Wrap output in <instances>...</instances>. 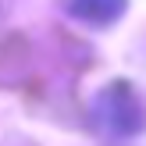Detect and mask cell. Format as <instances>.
<instances>
[{"label": "cell", "mask_w": 146, "mask_h": 146, "mask_svg": "<svg viewBox=\"0 0 146 146\" xmlns=\"http://www.w3.org/2000/svg\"><path fill=\"white\" fill-rule=\"evenodd\" d=\"M61 7L71 14V18L86 21L93 29H107L125 14L128 0H61Z\"/></svg>", "instance_id": "obj_2"}, {"label": "cell", "mask_w": 146, "mask_h": 146, "mask_svg": "<svg viewBox=\"0 0 146 146\" xmlns=\"http://www.w3.org/2000/svg\"><path fill=\"white\" fill-rule=\"evenodd\" d=\"M93 125L111 139H132L146 128V104L128 82H111L93 100Z\"/></svg>", "instance_id": "obj_1"}]
</instances>
